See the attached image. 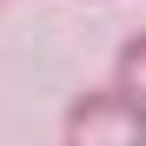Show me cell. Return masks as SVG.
I'll list each match as a JSON object with an SVG mask.
<instances>
[{
    "label": "cell",
    "instance_id": "obj_1",
    "mask_svg": "<svg viewBox=\"0 0 146 146\" xmlns=\"http://www.w3.org/2000/svg\"><path fill=\"white\" fill-rule=\"evenodd\" d=\"M60 146H146V106L119 86H86L60 119Z\"/></svg>",
    "mask_w": 146,
    "mask_h": 146
},
{
    "label": "cell",
    "instance_id": "obj_2",
    "mask_svg": "<svg viewBox=\"0 0 146 146\" xmlns=\"http://www.w3.org/2000/svg\"><path fill=\"white\" fill-rule=\"evenodd\" d=\"M106 86H119V93H133V100L146 106V33H133L126 46L113 53V80Z\"/></svg>",
    "mask_w": 146,
    "mask_h": 146
}]
</instances>
